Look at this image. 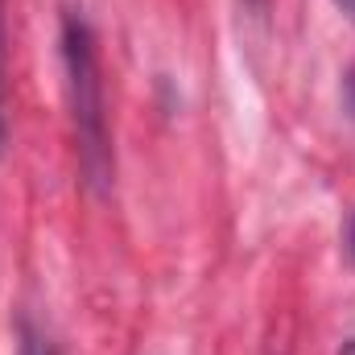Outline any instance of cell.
Listing matches in <instances>:
<instances>
[{"label": "cell", "instance_id": "obj_1", "mask_svg": "<svg viewBox=\"0 0 355 355\" xmlns=\"http://www.w3.org/2000/svg\"><path fill=\"white\" fill-rule=\"evenodd\" d=\"M62 71H67V99L79 141V166L95 190L112 182V128H107V99H103V71L95 33L79 12L62 17Z\"/></svg>", "mask_w": 355, "mask_h": 355}, {"label": "cell", "instance_id": "obj_2", "mask_svg": "<svg viewBox=\"0 0 355 355\" xmlns=\"http://www.w3.org/2000/svg\"><path fill=\"white\" fill-rule=\"evenodd\" d=\"M17 355H58L54 339L46 335V327H37L33 318H17Z\"/></svg>", "mask_w": 355, "mask_h": 355}, {"label": "cell", "instance_id": "obj_3", "mask_svg": "<svg viewBox=\"0 0 355 355\" xmlns=\"http://www.w3.org/2000/svg\"><path fill=\"white\" fill-rule=\"evenodd\" d=\"M8 33H4V4H0V153L8 145Z\"/></svg>", "mask_w": 355, "mask_h": 355}, {"label": "cell", "instance_id": "obj_4", "mask_svg": "<svg viewBox=\"0 0 355 355\" xmlns=\"http://www.w3.org/2000/svg\"><path fill=\"white\" fill-rule=\"evenodd\" d=\"M335 4H339V8H343V12L355 21V0H335Z\"/></svg>", "mask_w": 355, "mask_h": 355}, {"label": "cell", "instance_id": "obj_5", "mask_svg": "<svg viewBox=\"0 0 355 355\" xmlns=\"http://www.w3.org/2000/svg\"><path fill=\"white\" fill-rule=\"evenodd\" d=\"M347 248H352V261H355V215H352V232H347Z\"/></svg>", "mask_w": 355, "mask_h": 355}, {"label": "cell", "instance_id": "obj_6", "mask_svg": "<svg viewBox=\"0 0 355 355\" xmlns=\"http://www.w3.org/2000/svg\"><path fill=\"white\" fill-rule=\"evenodd\" d=\"M339 355H355V339H347V343L339 347Z\"/></svg>", "mask_w": 355, "mask_h": 355}]
</instances>
